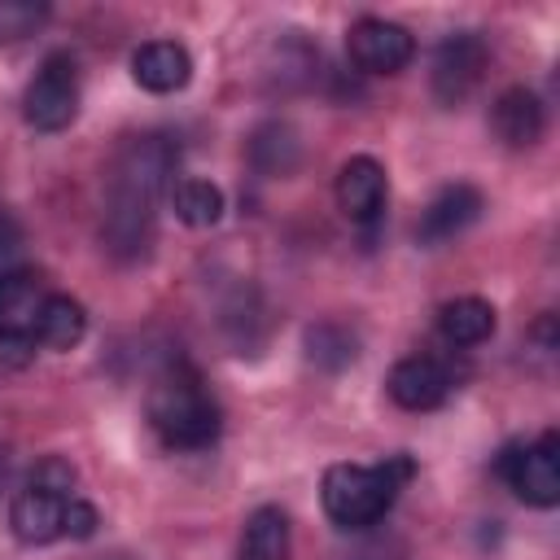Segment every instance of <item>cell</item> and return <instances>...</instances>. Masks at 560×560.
Wrapping results in <instances>:
<instances>
[{"label": "cell", "instance_id": "obj_17", "mask_svg": "<svg viewBox=\"0 0 560 560\" xmlns=\"http://www.w3.org/2000/svg\"><path fill=\"white\" fill-rule=\"evenodd\" d=\"M241 560H289V516L280 508H254L241 534Z\"/></svg>", "mask_w": 560, "mask_h": 560}, {"label": "cell", "instance_id": "obj_18", "mask_svg": "<svg viewBox=\"0 0 560 560\" xmlns=\"http://www.w3.org/2000/svg\"><path fill=\"white\" fill-rule=\"evenodd\" d=\"M298 158H302V144H298L289 122H262L249 136V162L262 175H289L298 166Z\"/></svg>", "mask_w": 560, "mask_h": 560}, {"label": "cell", "instance_id": "obj_6", "mask_svg": "<svg viewBox=\"0 0 560 560\" xmlns=\"http://www.w3.org/2000/svg\"><path fill=\"white\" fill-rule=\"evenodd\" d=\"M79 114V70L70 52H48L22 92V118L35 131H66Z\"/></svg>", "mask_w": 560, "mask_h": 560}, {"label": "cell", "instance_id": "obj_5", "mask_svg": "<svg viewBox=\"0 0 560 560\" xmlns=\"http://www.w3.org/2000/svg\"><path fill=\"white\" fill-rule=\"evenodd\" d=\"M499 477L529 508L560 503V433L547 429L538 442H512L499 455Z\"/></svg>", "mask_w": 560, "mask_h": 560}, {"label": "cell", "instance_id": "obj_24", "mask_svg": "<svg viewBox=\"0 0 560 560\" xmlns=\"http://www.w3.org/2000/svg\"><path fill=\"white\" fill-rule=\"evenodd\" d=\"M4 464H9V459H4V451H0V481H4Z\"/></svg>", "mask_w": 560, "mask_h": 560}, {"label": "cell", "instance_id": "obj_1", "mask_svg": "<svg viewBox=\"0 0 560 560\" xmlns=\"http://www.w3.org/2000/svg\"><path fill=\"white\" fill-rule=\"evenodd\" d=\"M175 162H179V149L171 144V136H158V131L131 136L114 158V171L105 184V223H101V236L114 254L131 258L144 249L153 232V210L171 184Z\"/></svg>", "mask_w": 560, "mask_h": 560}, {"label": "cell", "instance_id": "obj_11", "mask_svg": "<svg viewBox=\"0 0 560 560\" xmlns=\"http://www.w3.org/2000/svg\"><path fill=\"white\" fill-rule=\"evenodd\" d=\"M385 389L402 411H433L451 394V372L429 354H411V359H398L389 368Z\"/></svg>", "mask_w": 560, "mask_h": 560}, {"label": "cell", "instance_id": "obj_2", "mask_svg": "<svg viewBox=\"0 0 560 560\" xmlns=\"http://www.w3.org/2000/svg\"><path fill=\"white\" fill-rule=\"evenodd\" d=\"M144 411H149L153 433L175 451H206V446H214V438L223 429V411H219L214 394L206 389L201 372L188 363L166 368L149 385Z\"/></svg>", "mask_w": 560, "mask_h": 560}, {"label": "cell", "instance_id": "obj_12", "mask_svg": "<svg viewBox=\"0 0 560 560\" xmlns=\"http://www.w3.org/2000/svg\"><path fill=\"white\" fill-rule=\"evenodd\" d=\"M131 79H136L144 92H153V96L179 92V88H188V79H192V57H188V48L175 44V39H149V44H140V48L131 52Z\"/></svg>", "mask_w": 560, "mask_h": 560}, {"label": "cell", "instance_id": "obj_15", "mask_svg": "<svg viewBox=\"0 0 560 560\" xmlns=\"http://www.w3.org/2000/svg\"><path fill=\"white\" fill-rule=\"evenodd\" d=\"M44 289L26 267H13L0 276V328H18L35 337V315L44 306Z\"/></svg>", "mask_w": 560, "mask_h": 560}, {"label": "cell", "instance_id": "obj_4", "mask_svg": "<svg viewBox=\"0 0 560 560\" xmlns=\"http://www.w3.org/2000/svg\"><path fill=\"white\" fill-rule=\"evenodd\" d=\"M9 525H13L18 542L44 547V542H57V538H92L101 516L88 499H79L70 490H57V486H44V481H31L26 490L13 494Z\"/></svg>", "mask_w": 560, "mask_h": 560}, {"label": "cell", "instance_id": "obj_19", "mask_svg": "<svg viewBox=\"0 0 560 560\" xmlns=\"http://www.w3.org/2000/svg\"><path fill=\"white\" fill-rule=\"evenodd\" d=\"M171 210L188 228H214L223 219V188L210 179H179L171 184Z\"/></svg>", "mask_w": 560, "mask_h": 560}, {"label": "cell", "instance_id": "obj_13", "mask_svg": "<svg viewBox=\"0 0 560 560\" xmlns=\"http://www.w3.org/2000/svg\"><path fill=\"white\" fill-rule=\"evenodd\" d=\"M490 127L508 149H529L547 127V109L529 88H508L490 109Z\"/></svg>", "mask_w": 560, "mask_h": 560}, {"label": "cell", "instance_id": "obj_21", "mask_svg": "<svg viewBox=\"0 0 560 560\" xmlns=\"http://www.w3.org/2000/svg\"><path fill=\"white\" fill-rule=\"evenodd\" d=\"M48 22V4L35 0H0V44H18Z\"/></svg>", "mask_w": 560, "mask_h": 560}, {"label": "cell", "instance_id": "obj_16", "mask_svg": "<svg viewBox=\"0 0 560 560\" xmlns=\"http://www.w3.org/2000/svg\"><path fill=\"white\" fill-rule=\"evenodd\" d=\"M438 332L451 346H481L494 332V306L486 298H455L438 311Z\"/></svg>", "mask_w": 560, "mask_h": 560}, {"label": "cell", "instance_id": "obj_20", "mask_svg": "<svg viewBox=\"0 0 560 560\" xmlns=\"http://www.w3.org/2000/svg\"><path fill=\"white\" fill-rule=\"evenodd\" d=\"M306 359L315 368H324V372H341V368H350L359 359V337L346 324H332V319L311 324L306 328Z\"/></svg>", "mask_w": 560, "mask_h": 560}, {"label": "cell", "instance_id": "obj_14", "mask_svg": "<svg viewBox=\"0 0 560 560\" xmlns=\"http://www.w3.org/2000/svg\"><path fill=\"white\" fill-rule=\"evenodd\" d=\"M88 332V311L70 293H48L35 315V341L44 350H74Z\"/></svg>", "mask_w": 560, "mask_h": 560}, {"label": "cell", "instance_id": "obj_9", "mask_svg": "<svg viewBox=\"0 0 560 560\" xmlns=\"http://www.w3.org/2000/svg\"><path fill=\"white\" fill-rule=\"evenodd\" d=\"M332 197H337V210L359 223V228H372L381 214H385V201H389V179H385V166L368 153H354L341 162L337 171V184H332Z\"/></svg>", "mask_w": 560, "mask_h": 560}, {"label": "cell", "instance_id": "obj_10", "mask_svg": "<svg viewBox=\"0 0 560 560\" xmlns=\"http://www.w3.org/2000/svg\"><path fill=\"white\" fill-rule=\"evenodd\" d=\"M486 201L472 184H446L420 214L416 223V241L420 245H442V241H455L459 232H468L477 219H481Z\"/></svg>", "mask_w": 560, "mask_h": 560}, {"label": "cell", "instance_id": "obj_3", "mask_svg": "<svg viewBox=\"0 0 560 560\" xmlns=\"http://www.w3.org/2000/svg\"><path fill=\"white\" fill-rule=\"evenodd\" d=\"M411 472H416L411 455H389L381 464H332L324 472L319 503L337 529H368L394 508Z\"/></svg>", "mask_w": 560, "mask_h": 560}, {"label": "cell", "instance_id": "obj_8", "mask_svg": "<svg viewBox=\"0 0 560 560\" xmlns=\"http://www.w3.org/2000/svg\"><path fill=\"white\" fill-rule=\"evenodd\" d=\"M346 52L363 74H398L416 57V39L389 18H359L346 31Z\"/></svg>", "mask_w": 560, "mask_h": 560}, {"label": "cell", "instance_id": "obj_23", "mask_svg": "<svg viewBox=\"0 0 560 560\" xmlns=\"http://www.w3.org/2000/svg\"><path fill=\"white\" fill-rule=\"evenodd\" d=\"M18 254H22V228L13 223L9 210H0V276L18 267Z\"/></svg>", "mask_w": 560, "mask_h": 560}, {"label": "cell", "instance_id": "obj_7", "mask_svg": "<svg viewBox=\"0 0 560 560\" xmlns=\"http://www.w3.org/2000/svg\"><path fill=\"white\" fill-rule=\"evenodd\" d=\"M486 66H490V48L481 35H472V31L446 35L433 52V96L442 105H464L477 92Z\"/></svg>", "mask_w": 560, "mask_h": 560}, {"label": "cell", "instance_id": "obj_22", "mask_svg": "<svg viewBox=\"0 0 560 560\" xmlns=\"http://www.w3.org/2000/svg\"><path fill=\"white\" fill-rule=\"evenodd\" d=\"M39 341L31 332H18V328H0V368H26L35 359Z\"/></svg>", "mask_w": 560, "mask_h": 560}]
</instances>
